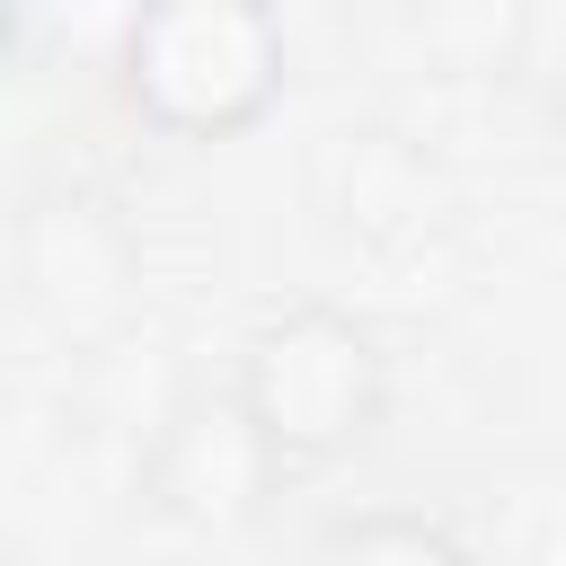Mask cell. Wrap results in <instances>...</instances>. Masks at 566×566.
I'll list each match as a JSON object with an SVG mask.
<instances>
[{
    "label": "cell",
    "instance_id": "52a82bcc",
    "mask_svg": "<svg viewBox=\"0 0 566 566\" xmlns=\"http://www.w3.org/2000/svg\"><path fill=\"white\" fill-rule=\"evenodd\" d=\"M310 566H478V548H469L442 513L363 504V513H336V522L318 531Z\"/></svg>",
    "mask_w": 566,
    "mask_h": 566
},
{
    "label": "cell",
    "instance_id": "ba28073f",
    "mask_svg": "<svg viewBox=\"0 0 566 566\" xmlns=\"http://www.w3.org/2000/svg\"><path fill=\"white\" fill-rule=\"evenodd\" d=\"M150 0H9V44L18 62H80L115 71Z\"/></svg>",
    "mask_w": 566,
    "mask_h": 566
},
{
    "label": "cell",
    "instance_id": "277c9868",
    "mask_svg": "<svg viewBox=\"0 0 566 566\" xmlns=\"http://www.w3.org/2000/svg\"><path fill=\"white\" fill-rule=\"evenodd\" d=\"M133 283H142V256H133V239H124V221L106 203L53 195V203H35L18 221V292H27V310L44 327L106 336L124 318Z\"/></svg>",
    "mask_w": 566,
    "mask_h": 566
},
{
    "label": "cell",
    "instance_id": "3957f363",
    "mask_svg": "<svg viewBox=\"0 0 566 566\" xmlns=\"http://www.w3.org/2000/svg\"><path fill=\"white\" fill-rule=\"evenodd\" d=\"M292 486V460L265 442V424L248 416V398L230 380H195L159 407L133 495L150 522L186 531V539H239L274 513V495Z\"/></svg>",
    "mask_w": 566,
    "mask_h": 566
},
{
    "label": "cell",
    "instance_id": "8992f818",
    "mask_svg": "<svg viewBox=\"0 0 566 566\" xmlns=\"http://www.w3.org/2000/svg\"><path fill=\"white\" fill-rule=\"evenodd\" d=\"M407 44L442 80H513L539 35V0H398Z\"/></svg>",
    "mask_w": 566,
    "mask_h": 566
},
{
    "label": "cell",
    "instance_id": "6da1fadb",
    "mask_svg": "<svg viewBox=\"0 0 566 566\" xmlns=\"http://www.w3.org/2000/svg\"><path fill=\"white\" fill-rule=\"evenodd\" d=\"M106 80L142 133L212 150L248 142L283 106L292 35L274 0H150Z\"/></svg>",
    "mask_w": 566,
    "mask_h": 566
},
{
    "label": "cell",
    "instance_id": "9c48e42d",
    "mask_svg": "<svg viewBox=\"0 0 566 566\" xmlns=\"http://www.w3.org/2000/svg\"><path fill=\"white\" fill-rule=\"evenodd\" d=\"M539 142H548V159L566 168V71H548V88H539Z\"/></svg>",
    "mask_w": 566,
    "mask_h": 566
},
{
    "label": "cell",
    "instance_id": "7a4b0ae2",
    "mask_svg": "<svg viewBox=\"0 0 566 566\" xmlns=\"http://www.w3.org/2000/svg\"><path fill=\"white\" fill-rule=\"evenodd\" d=\"M230 389L248 398L265 442L292 460V478L371 451V433L389 424V354L336 301H292V310L256 318L239 336Z\"/></svg>",
    "mask_w": 566,
    "mask_h": 566
},
{
    "label": "cell",
    "instance_id": "5b68a950",
    "mask_svg": "<svg viewBox=\"0 0 566 566\" xmlns=\"http://www.w3.org/2000/svg\"><path fill=\"white\" fill-rule=\"evenodd\" d=\"M327 177H336V195H327L336 230H363V239H424V230H433V212H442L433 168H424L398 133H380V124L336 133Z\"/></svg>",
    "mask_w": 566,
    "mask_h": 566
}]
</instances>
